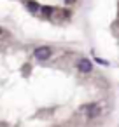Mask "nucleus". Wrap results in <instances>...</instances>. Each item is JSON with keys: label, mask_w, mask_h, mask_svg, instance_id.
I'll use <instances>...</instances> for the list:
<instances>
[{"label": "nucleus", "mask_w": 119, "mask_h": 127, "mask_svg": "<svg viewBox=\"0 0 119 127\" xmlns=\"http://www.w3.org/2000/svg\"><path fill=\"white\" fill-rule=\"evenodd\" d=\"M81 111H84L88 118H96L102 115V106H100V103H88V104L81 106Z\"/></svg>", "instance_id": "obj_1"}, {"label": "nucleus", "mask_w": 119, "mask_h": 127, "mask_svg": "<svg viewBox=\"0 0 119 127\" xmlns=\"http://www.w3.org/2000/svg\"><path fill=\"white\" fill-rule=\"evenodd\" d=\"M51 56H53V49L47 45H39L33 49V58L37 61H47V59H51Z\"/></svg>", "instance_id": "obj_2"}, {"label": "nucleus", "mask_w": 119, "mask_h": 127, "mask_svg": "<svg viewBox=\"0 0 119 127\" xmlns=\"http://www.w3.org/2000/svg\"><path fill=\"white\" fill-rule=\"evenodd\" d=\"M75 66H77V70H79L82 75H89V73L93 71V63H91V59H88V58H79Z\"/></svg>", "instance_id": "obj_3"}, {"label": "nucleus", "mask_w": 119, "mask_h": 127, "mask_svg": "<svg viewBox=\"0 0 119 127\" xmlns=\"http://www.w3.org/2000/svg\"><path fill=\"white\" fill-rule=\"evenodd\" d=\"M25 5H26V9H28L32 14L40 12V5H39V2H35V0H26V2H25Z\"/></svg>", "instance_id": "obj_4"}, {"label": "nucleus", "mask_w": 119, "mask_h": 127, "mask_svg": "<svg viewBox=\"0 0 119 127\" xmlns=\"http://www.w3.org/2000/svg\"><path fill=\"white\" fill-rule=\"evenodd\" d=\"M54 11H56V9H54L53 5H42V7H40V14H42L44 18H51V16L54 14Z\"/></svg>", "instance_id": "obj_5"}, {"label": "nucleus", "mask_w": 119, "mask_h": 127, "mask_svg": "<svg viewBox=\"0 0 119 127\" xmlns=\"http://www.w3.org/2000/svg\"><path fill=\"white\" fill-rule=\"evenodd\" d=\"M63 2H65V5H74L77 0H63Z\"/></svg>", "instance_id": "obj_6"}, {"label": "nucleus", "mask_w": 119, "mask_h": 127, "mask_svg": "<svg viewBox=\"0 0 119 127\" xmlns=\"http://www.w3.org/2000/svg\"><path fill=\"white\" fill-rule=\"evenodd\" d=\"M4 35H5V30H4L2 26H0V37H4Z\"/></svg>", "instance_id": "obj_7"}, {"label": "nucleus", "mask_w": 119, "mask_h": 127, "mask_svg": "<svg viewBox=\"0 0 119 127\" xmlns=\"http://www.w3.org/2000/svg\"><path fill=\"white\" fill-rule=\"evenodd\" d=\"M116 26H117V28H119V19H117V23H116Z\"/></svg>", "instance_id": "obj_8"}]
</instances>
